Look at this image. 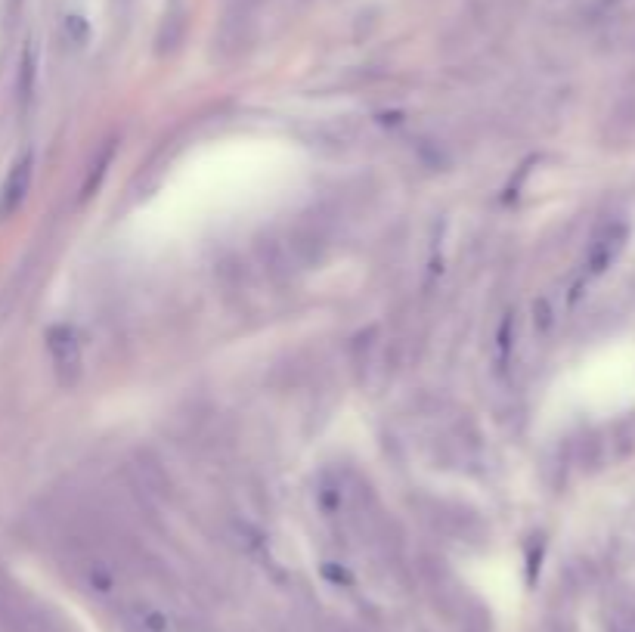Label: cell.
Wrapping results in <instances>:
<instances>
[{"label":"cell","mask_w":635,"mask_h":632,"mask_svg":"<svg viewBox=\"0 0 635 632\" xmlns=\"http://www.w3.org/2000/svg\"><path fill=\"white\" fill-rule=\"evenodd\" d=\"M419 512L428 521L431 530L450 536V540L459 543H481L484 536V524L465 505L456 502H443V499H419Z\"/></svg>","instance_id":"obj_1"},{"label":"cell","mask_w":635,"mask_h":632,"mask_svg":"<svg viewBox=\"0 0 635 632\" xmlns=\"http://www.w3.org/2000/svg\"><path fill=\"white\" fill-rule=\"evenodd\" d=\"M44 341H47V354H50V363L56 372V382L62 388H75L84 375V354H81V341H78L75 329L66 323L50 326Z\"/></svg>","instance_id":"obj_2"},{"label":"cell","mask_w":635,"mask_h":632,"mask_svg":"<svg viewBox=\"0 0 635 632\" xmlns=\"http://www.w3.org/2000/svg\"><path fill=\"white\" fill-rule=\"evenodd\" d=\"M31 177H35V158H31V152H25L22 158H16L4 183H0V220H10L25 205Z\"/></svg>","instance_id":"obj_3"},{"label":"cell","mask_w":635,"mask_h":632,"mask_svg":"<svg viewBox=\"0 0 635 632\" xmlns=\"http://www.w3.org/2000/svg\"><path fill=\"white\" fill-rule=\"evenodd\" d=\"M626 224H620V220H608V224H601L589 242V255H586V264H589V273H605L617 258L620 251L626 245Z\"/></svg>","instance_id":"obj_4"},{"label":"cell","mask_w":635,"mask_h":632,"mask_svg":"<svg viewBox=\"0 0 635 632\" xmlns=\"http://www.w3.org/2000/svg\"><path fill=\"white\" fill-rule=\"evenodd\" d=\"M459 632H493V620L487 614V608L478 602V598H465V605L459 608V614L453 617Z\"/></svg>","instance_id":"obj_5"},{"label":"cell","mask_w":635,"mask_h":632,"mask_svg":"<svg viewBox=\"0 0 635 632\" xmlns=\"http://www.w3.org/2000/svg\"><path fill=\"white\" fill-rule=\"evenodd\" d=\"M533 313H536V329H539V332H549V329H552V310H549V301L539 298L536 307H533Z\"/></svg>","instance_id":"obj_6"}]
</instances>
